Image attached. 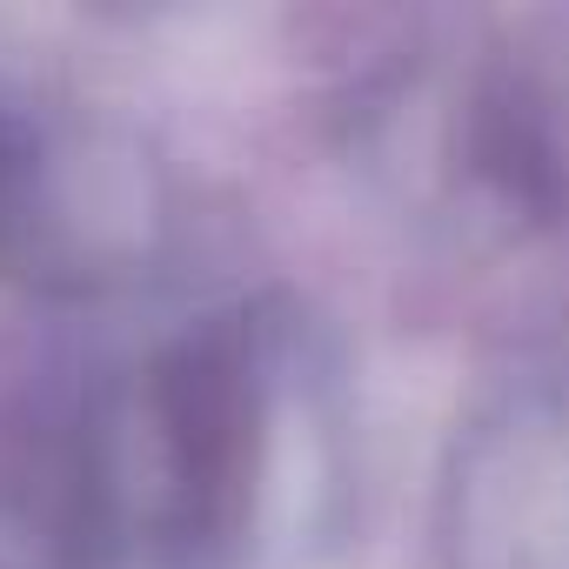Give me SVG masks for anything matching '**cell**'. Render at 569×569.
Here are the masks:
<instances>
[{
  "instance_id": "cell-1",
  "label": "cell",
  "mask_w": 569,
  "mask_h": 569,
  "mask_svg": "<svg viewBox=\"0 0 569 569\" xmlns=\"http://www.w3.org/2000/svg\"><path fill=\"white\" fill-rule=\"evenodd\" d=\"M302 322L261 302L208 309L114 369L81 429V522L141 569L248 562L302 409Z\"/></svg>"
},
{
  "instance_id": "cell-2",
  "label": "cell",
  "mask_w": 569,
  "mask_h": 569,
  "mask_svg": "<svg viewBox=\"0 0 569 569\" xmlns=\"http://www.w3.org/2000/svg\"><path fill=\"white\" fill-rule=\"evenodd\" d=\"M456 174L476 201H489L502 221H556L569 208V154L549 121V101L522 74H476L456 101L449 128Z\"/></svg>"
}]
</instances>
